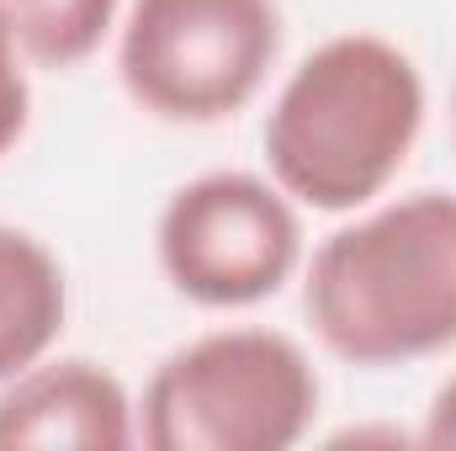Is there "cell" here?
Here are the masks:
<instances>
[{
	"instance_id": "cell-1",
	"label": "cell",
	"mask_w": 456,
	"mask_h": 451,
	"mask_svg": "<svg viewBox=\"0 0 456 451\" xmlns=\"http://www.w3.org/2000/svg\"><path fill=\"white\" fill-rule=\"evenodd\" d=\"M425 75L382 32H335L271 96L265 176L303 213H361L409 165L425 133Z\"/></svg>"
},
{
	"instance_id": "cell-2",
	"label": "cell",
	"mask_w": 456,
	"mask_h": 451,
	"mask_svg": "<svg viewBox=\"0 0 456 451\" xmlns=\"http://www.w3.org/2000/svg\"><path fill=\"white\" fill-rule=\"evenodd\" d=\"M314 340L361 372L409 366L456 345V192L361 208L303 266Z\"/></svg>"
},
{
	"instance_id": "cell-3",
	"label": "cell",
	"mask_w": 456,
	"mask_h": 451,
	"mask_svg": "<svg viewBox=\"0 0 456 451\" xmlns=\"http://www.w3.org/2000/svg\"><path fill=\"white\" fill-rule=\"evenodd\" d=\"M324 382L281 330L224 324L175 345L138 398L149 451H287L314 436Z\"/></svg>"
},
{
	"instance_id": "cell-4",
	"label": "cell",
	"mask_w": 456,
	"mask_h": 451,
	"mask_svg": "<svg viewBox=\"0 0 456 451\" xmlns=\"http://www.w3.org/2000/svg\"><path fill=\"white\" fill-rule=\"evenodd\" d=\"M281 59L276 0H133L117 21V80L175 127L239 117Z\"/></svg>"
},
{
	"instance_id": "cell-5",
	"label": "cell",
	"mask_w": 456,
	"mask_h": 451,
	"mask_svg": "<svg viewBox=\"0 0 456 451\" xmlns=\"http://www.w3.org/2000/svg\"><path fill=\"white\" fill-rule=\"evenodd\" d=\"M154 260L197 308H255L303 266V208L260 170H202L165 197Z\"/></svg>"
},
{
	"instance_id": "cell-6",
	"label": "cell",
	"mask_w": 456,
	"mask_h": 451,
	"mask_svg": "<svg viewBox=\"0 0 456 451\" xmlns=\"http://www.w3.org/2000/svg\"><path fill=\"white\" fill-rule=\"evenodd\" d=\"M138 447V398L91 356H43L0 382V451Z\"/></svg>"
},
{
	"instance_id": "cell-7",
	"label": "cell",
	"mask_w": 456,
	"mask_h": 451,
	"mask_svg": "<svg viewBox=\"0 0 456 451\" xmlns=\"http://www.w3.org/2000/svg\"><path fill=\"white\" fill-rule=\"evenodd\" d=\"M69 319V282L59 255L27 234L0 224V382L53 356Z\"/></svg>"
},
{
	"instance_id": "cell-8",
	"label": "cell",
	"mask_w": 456,
	"mask_h": 451,
	"mask_svg": "<svg viewBox=\"0 0 456 451\" xmlns=\"http://www.w3.org/2000/svg\"><path fill=\"white\" fill-rule=\"evenodd\" d=\"M0 21L27 64L75 70L122 21V0H0Z\"/></svg>"
},
{
	"instance_id": "cell-9",
	"label": "cell",
	"mask_w": 456,
	"mask_h": 451,
	"mask_svg": "<svg viewBox=\"0 0 456 451\" xmlns=\"http://www.w3.org/2000/svg\"><path fill=\"white\" fill-rule=\"evenodd\" d=\"M32 122V80H27V59L21 48L11 43L5 21H0V160L21 144Z\"/></svg>"
},
{
	"instance_id": "cell-10",
	"label": "cell",
	"mask_w": 456,
	"mask_h": 451,
	"mask_svg": "<svg viewBox=\"0 0 456 451\" xmlns=\"http://www.w3.org/2000/svg\"><path fill=\"white\" fill-rule=\"evenodd\" d=\"M419 441H425V447H441V451H456V372L430 393V409H425Z\"/></svg>"
},
{
	"instance_id": "cell-11",
	"label": "cell",
	"mask_w": 456,
	"mask_h": 451,
	"mask_svg": "<svg viewBox=\"0 0 456 451\" xmlns=\"http://www.w3.org/2000/svg\"><path fill=\"white\" fill-rule=\"evenodd\" d=\"M452 138H456V91H452Z\"/></svg>"
}]
</instances>
